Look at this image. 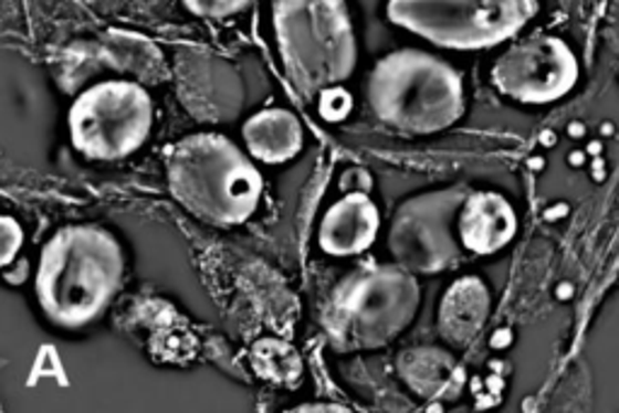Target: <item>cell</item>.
I'll use <instances>...</instances> for the list:
<instances>
[{"instance_id":"1","label":"cell","mask_w":619,"mask_h":413,"mask_svg":"<svg viewBox=\"0 0 619 413\" xmlns=\"http://www.w3.org/2000/svg\"><path fill=\"white\" fill-rule=\"evenodd\" d=\"M124 254L112 232L71 225L46 242L36 268V300L56 327L95 321L122 286Z\"/></svg>"},{"instance_id":"2","label":"cell","mask_w":619,"mask_h":413,"mask_svg":"<svg viewBox=\"0 0 619 413\" xmlns=\"http://www.w3.org/2000/svg\"><path fill=\"white\" fill-rule=\"evenodd\" d=\"M172 197L206 223L232 227L260 205L264 182L232 140L218 134L187 136L167 158Z\"/></svg>"},{"instance_id":"3","label":"cell","mask_w":619,"mask_h":413,"mask_svg":"<svg viewBox=\"0 0 619 413\" xmlns=\"http://www.w3.org/2000/svg\"><path fill=\"white\" fill-rule=\"evenodd\" d=\"M419 303V283L409 268L373 264L332 290L322 325L337 351H376L415 321Z\"/></svg>"},{"instance_id":"4","label":"cell","mask_w":619,"mask_h":413,"mask_svg":"<svg viewBox=\"0 0 619 413\" xmlns=\"http://www.w3.org/2000/svg\"><path fill=\"white\" fill-rule=\"evenodd\" d=\"M368 105L382 124L399 131H443L464 112L462 77L443 59L426 51H395L370 73Z\"/></svg>"},{"instance_id":"5","label":"cell","mask_w":619,"mask_h":413,"mask_svg":"<svg viewBox=\"0 0 619 413\" xmlns=\"http://www.w3.org/2000/svg\"><path fill=\"white\" fill-rule=\"evenodd\" d=\"M283 66L303 97L337 87L356 68V36L346 0H274Z\"/></svg>"},{"instance_id":"6","label":"cell","mask_w":619,"mask_h":413,"mask_svg":"<svg viewBox=\"0 0 619 413\" xmlns=\"http://www.w3.org/2000/svg\"><path fill=\"white\" fill-rule=\"evenodd\" d=\"M535 0H390L387 18L445 49H486L535 15Z\"/></svg>"},{"instance_id":"7","label":"cell","mask_w":619,"mask_h":413,"mask_svg":"<svg viewBox=\"0 0 619 413\" xmlns=\"http://www.w3.org/2000/svg\"><path fill=\"white\" fill-rule=\"evenodd\" d=\"M153 99L134 81L97 83L73 102L69 114L75 150L90 160H122L148 140Z\"/></svg>"},{"instance_id":"8","label":"cell","mask_w":619,"mask_h":413,"mask_svg":"<svg viewBox=\"0 0 619 413\" xmlns=\"http://www.w3.org/2000/svg\"><path fill=\"white\" fill-rule=\"evenodd\" d=\"M464 201H468V189L450 187L419 193L399 205L387 237L395 262L411 274L426 276L455 266L462 256L455 227Z\"/></svg>"},{"instance_id":"9","label":"cell","mask_w":619,"mask_h":413,"mask_svg":"<svg viewBox=\"0 0 619 413\" xmlns=\"http://www.w3.org/2000/svg\"><path fill=\"white\" fill-rule=\"evenodd\" d=\"M492 77L503 95L542 105L569 93L576 81V61L559 39H527L496 61Z\"/></svg>"},{"instance_id":"10","label":"cell","mask_w":619,"mask_h":413,"mask_svg":"<svg viewBox=\"0 0 619 413\" xmlns=\"http://www.w3.org/2000/svg\"><path fill=\"white\" fill-rule=\"evenodd\" d=\"M177 89L185 107L199 121H230L242 107V83L235 68L223 59L182 54L177 63Z\"/></svg>"},{"instance_id":"11","label":"cell","mask_w":619,"mask_h":413,"mask_svg":"<svg viewBox=\"0 0 619 413\" xmlns=\"http://www.w3.org/2000/svg\"><path fill=\"white\" fill-rule=\"evenodd\" d=\"M380 213L366 191H352L332 205L319 225V247L332 256L366 252L378 237Z\"/></svg>"},{"instance_id":"12","label":"cell","mask_w":619,"mask_h":413,"mask_svg":"<svg viewBox=\"0 0 619 413\" xmlns=\"http://www.w3.org/2000/svg\"><path fill=\"white\" fill-rule=\"evenodd\" d=\"M462 247L474 254H494L513 240L515 213L511 203L494 191L470 193L458 218Z\"/></svg>"},{"instance_id":"13","label":"cell","mask_w":619,"mask_h":413,"mask_svg":"<svg viewBox=\"0 0 619 413\" xmlns=\"http://www.w3.org/2000/svg\"><path fill=\"white\" fill-rule=\"evenodd\" d=\"M399 378L421 399L450 402L464 386V370L441 348H411L397 358Z\"/></svg>"},{"instance_id":"14","label":"cell","mask_w":619,"mask_h":413,"mask_svg":"<svg viewBox=\"0 0 619 413\" xmlns=\"http://www.w3.org/2000/svg\"><path fill=\"white\" fill-rule=\"evenodd\" d=\"M489 313V290L480 278H458L448 288L438 313V331L453 346H468Z\"/></svg>"},{"instance_id":"15","label":"cell","mask_w":619,"mask_h":413,"mask_svg":"<svg viewBox=\"0 0 619 413\" xmlns=\"http://www.w3.org/2000/svg\"><path fill=\"white\" fill-rule=\"evenodd\" d=\"M242 138L252 158L281 165L293 160L303 148V128L286 109H264L242 126Z\"/></svg>"},{"instance_id":"16","label":"cell","mask_w":619,"mask_h":413,"mask_svg":"<svg viewBox=\"0 0 619 413\" xmlns=\"http://www.w3.org/2000/svg\"><path fill=\"white\" fill-rule=\"evenodd\" d=\"M252 368L256 375L269 382L291 384L301 378L303 363L293 346L283 343L279 339H264L254 346Z\"/></svg>"},{"instance_id":"17","label":"cell","mask_w":619,"mask_h":413,"mask_svg":"<svg viewBox=\"0 0 619 413\" xmlns=\"http://www.w3.org/2000/svg\"><path fill=\"white\" fill-rule=\"evenodd\" d=\"M182 3L199 18H230L248 8L252 0H182Z\"/></svg>"},{"instance_id":"18","label":"cell","mask_w":619,"mask_h":413,"mask_svg":"<svg viewBox=\"0 0 619 413\" xmlns=\"http://www.w3.org/2000/svg\"><path fill=\"white\" fill-rule=\"evenodd\" d=\"M352 107H354L352 95H348L346 89H342L339 85L337 87H329V89H325V93L319 95V114L325 116L327 121H342V119H346V116L352 114Z\"/></svg>"},{"instance_id":"19","label":"cell","mask_w":619,"mask_h":413,"mask_svg":"<svg viewBox=\"0 0 619 413\" xmlns=\"http://www.w3.org/2000/svg\"><path fill=\"white\" fill-rule=\"evenodd\" d=\"M0 235H3V256H0V264L8 266L12 260H15V254L20 252L22 227H20V223L12 221L10 215H6L3 221H0Z\"/></svg>"},{"instance_id":"20","label":"cell","mask_w":619,"mask_h":413,"mask_svg":"<svg viewBox=\"0 0 619 413\" xmlns=\"http://www.w3.org/2000/svg\"><path fill=\"white\" fill-rule=\"evenodd\" d=\"M298 411H344L342 406H303Z\"/></svg>"}]
</instances>
